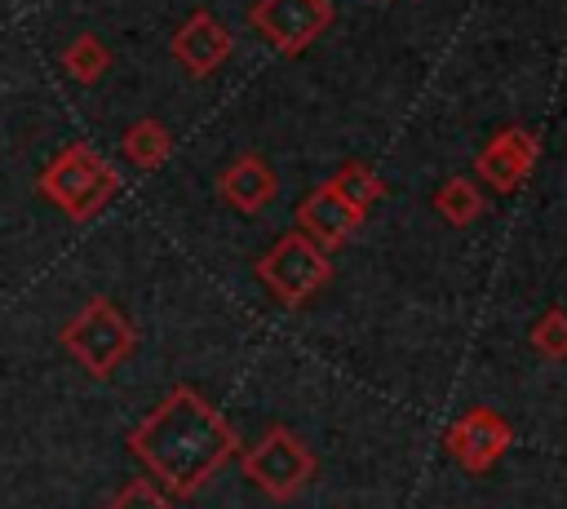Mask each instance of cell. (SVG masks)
<instances>
[{"label":"cell","instance_id":"cell-1","mask_svg":"<svg viewBox=\"0 0 567 509\" xmlns=\"http://www.w3.org/2000/svg\"><path fill=\"white\" fill-rule=\"evenodd\" d=\"M128 456L173 496H195L235 451V425L190 385H173L159 407H151L128 429Z\"/></svg>","mask_w":567,"mask_h":509},{"label":"cell","instance_id":"cell-2","mask_svg":"<svg viewBox=\"0 0 567 509\" xmlns=\"http://www.w3.org/2000/svg\"><path fill=\"white\" fill-rule=\"evenodd\" d=\"M35 190L62 208L71 221H93L120 190V173L89 146V142H71L62 146L35 177Z\"/></svg>","mask_w":567,"mask_h":509},{"label":"cell","instance_id":"cell-3","mask_svg":"<svg viewBox=\"0 0 567 509\" xmlns=\"http://www.w3.org/2000/svg\"><path fill=\"white\" fill-rule=\"evenodd\" d=\"M58 341H62V350H66L89 376L106 381V376H115V367L133 354L137 328H133V319H128L111 297H89V301L62 323Z\"/></svg>","mask_w":567,"mask_h":509},{"label":"cell","instance_id":"cell-4","mask_svg":"<svg viewBox=\"0 0 567 509\" xmlns=\"http://www.w3.org/2000/svg\"><path fill=\"white\" fill-rule=\"evenodd\" d=\"M257 279L270 288L275 301L301 305V301H310L332 279V261H328V252L315 239H306L301 230H292V235H279L257 257Z\"/></svg>","mask_w":567,"mask_h":509},{"label":"cell","instance_id":"cell-5","mask_svg":"<svg viewBox=\"0 0 567 509\" xmlns=\"http://www.w3.org/2000/svg\"><path fill=\"white\" fill-rule=\"evenodd\" d=\"M239 465H244V478L257 482L270 500H292V496L310 482V474H315L310 447H306L292 429H284V425L266 429V434L239 456Z\"/></svg>","mask_w":567,"mask_h":509},{"label":"cell","instance_id":"cell-6","mask_svg":"<svg viewBox=\"0 0 567 509\" xmlns=\"http://www.w3.org/2000/svg\"><path fill=\"white\" fill-rule=\"evenodd\" d=\"M332 18H337L332 0H257V4L248 9L252 31H257L270 49L288 53V58L301 53V49H310V44L332 27Z\"/></svg>","mask_w":567,"mask_h":509},{"label":"cell","instance_id":"cell-7","mask_svg":"<svg viewBox=\"0 0 567 509\" xmlns=\"http://www.w3.org/2000/svg\"><path fill=\"white\" fill-rule=\"evenodd\" d=\"M509 443H514V425L501 416V412H492V407H470L461 420H452V429H447V451H452V460L465 469V474H483V469H492L505 451H509Z\"/></svg>","mask_w":567,"mask_h":509},{"label":"cell","instance_id":"cell-8","mask_svg":"<svg viewBox=\"0 0 567 509\" xmlns=\"http://www.w3.org/2000/svg\"><path fill=\"white\" fill-rule=\"evenodd\" d=\"M536 155H540L536 133H532V128H523V124H509V128H501V133L478 150L474 173H478L492 190L509 195V190H518V186H523V177L532 173Z\"/></svg>","mask_w":567,"mask_h":509},{"label":"cell","instance_id":"cell-9","mask_svg":"<svg viewBox=\"0 0 567 509\" xmlns=\"http://www.w3.org/2000/svg\"><path fill=\"white\" fill-rule=\"evenodd\" d=\"M173 58H177V66L186 71V75H195V80H204V75H213L226 58H230V49H235V40H230V31L208 13V9H195L177 31H173Z\"/></svg>","mask_w":567,"mask_h":509},{"label":"cell","instance_id":"cell-10","mask_svg":"<svg viewBox=\"0 0 567 509\" xmlns=\"http://www.w3.org/2000/svg\"><path fill=\"white\" fill-rule=\"evenodd\" d=\"M297 221H301V235L328 252V248H346L354 239V230L363 226V212L354 204H346L332 186H319L297 204Z\"/></svg>","mask_w":567,"mask_h":509},{"label":"cell","instance_id":"cell-11","mask_svg":"<svg viewBox=\"0 0 567 509\" xmlns=\"http://www.w3.org/2000/svg\"><path fill=\"white\" fill-rule=\"evenodd\" d=\"M275 168L261 159V155H239V159H230L226 168H221V177H217V195L235 208V212H261L270 199H275Z\"/></svg>","mask_w":567,"mask_h":509},{"label":"cell","instance_id":"cell-12","mask_svg":"<svg viewBox=\"0 0 567 509\" xmlns=\"http://www.w3.org/2000/svg\"><path fill=\"white\" fill-rule=\"evenodd\" d=\"M120 150H124V159L133 164V168H142V173H151V168H159L168 155H173V133L159 124V120H133L128 128H124V137H120Z\"/></svg>","mask_w":567,"mask_h":509},{"label":"cell","instance_id":"cell-13","mask_svg":"<svg viewBox=\"0 0 567 509\" xmlns=\"http://www.w3.org/2000/svg\"><path fill=\"white\" fill-rule=\"evenodd\" d=\"M58 66L75 80V84H97L111 66V49L93 35V31H80L62 53H58Z\"/></svg>","mask_w":567,"mask_h":509},{"label":"cell","instance_id":"cell-14","mask_svg":"<svg viewBox=\"0 0 567 509\" xmlns=\"http://www.w3.org/2000/svg\"><path fill=\"white\" fill-rule=\"evenodd\" d=\"M434 208H439V217L447 221V226H470V221H478L483 217V195H478V186L470 181V177H447L439 190H434Z\"/></svg>","mask_w":567,"mask_h":509},{"label":"cell","instance_id":"cell-15","mask_svg":"<svg viewBox=\"0 0 567 509\" xmlns=\"http://www.w3.org/2000/svg\"><path fill=\"white\" fill-rule=\"evenodd\" d=\"M328 186H332V190H337L346 204H354L359 212H368V208H372V204L385 195L381 177H377L368 164H341V168H337V177H332Z\"/></svg>","mask_w":567,"mask_h":509},{"label":"cell","instance_id":"cell-16","mask_svg":"<svg viewBox=\"0 0 567 509\" xmlns=\"http://www.w3.org/2000/svg\"><path fill=\"white\" fill-rule=\"evenodd\" d=\"M532 345L545 359H567V310H545L532 328Z\"/></svg>","mask_w":567,"mask_h":509},{"label":"cell","instance_id":"cell-17","mask_svg":"<svg viewBox=\"0 0 567 509\" xmlns=\"http://www.w3.org/2000/svg\"><path fill=\"white\" fill-rule=\"evenodd\" d=\"M106 509H173V500L159 491V482L133 478V482H124V487L106 500Z\"/></svg>","mask_w":567,"mask_h":509}]
</instances>
